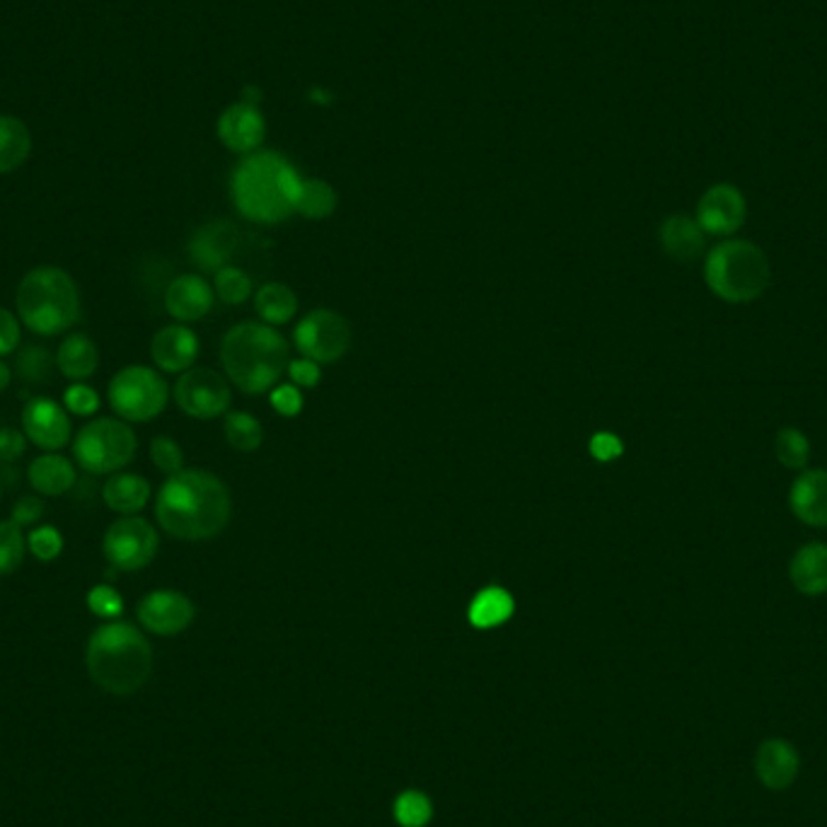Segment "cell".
<instances>
[{
  "label": "cell",
  "mask_w": 827,
  "mask_h": 827,
  "mask_svg": "<svg viewBox=\"0 0 827 827\" xmlns=\"http://www.w3.org/2000/svg\"><path fill=\"white\" fill-rule=\"evenodd\" d=\"M44 516V501L36 496H22L20 501L12 506V516L10 520L18 522V526H32Z\"/></svg>",
  "instance_id": "ee69618b"
},
{
  "label": "cell",
  "mask_w": 827,
  "mask_h": 827,
  "mask_svg": "<svg viewBox=\"0 0 827 827\" xmlns=\"http://www.w3.org/2000/svg\"><path fill=\"white\" fill-rule=\"evenodd\" d=\"M288 342L272 324L242 322L223 337L221 363L228 381L245 395L274 390L290 363Z\"/></svg>",
  "instance_id": "277c9868"
},
{
  "label": "cell",
  "mask_w": 827,
  "mask_h": 827,
  "mask_svg": "<svg viewBox=\"0 0 827 827\" xmlns=\"http://www.w3.org/2000/svg\"><path fill=\"white\" fill-rule=\"evenodd\" d=\"M32 139L27 126L15 117L0 114V175L12 173L27 161Z\"/></svg>",
  "instance_id": "83f0119b"
},
{
  "label": "cell",
  "mask_w": 827,
  "mask_h": 827,
  "mask_svg": "<svg viewBox=\"0 0 827 827\" xmlns=\"http://www.w3.org/2000/svg\"><path fill=\"white\" fill-rule=\"evenodd\" d=\"M20 344V320L18 315L0 308V356H10Z\"/></svg>",
  "instance_id": "b9f144b4"
},
{
  "label": "cell",
  "mask_w": 827,
  "mask_h": 827,
  "mask_svg": "<svg viewBox=\"0 0 827 827\" xmlns=\"http://www.w3.org/2000/svg\"><path fill=\"white\" fill-rule=\"evenodd\" d=\"M254 310H257L264 324H288L298 312V296L286 284H264L254 296Z\"/></svg>",
  "instance_id": "4316f807"
},
{
  "label": "cell",
  "mask_w": 827,
  "mask_h": 827,
  "mask_svg": "<svg viewBox=\"0 0 827 827\" xmlns=\"http://www.w3.org/2000/svg\"><path fill=\"white\" fill-rule=\"evenodd\" d=\"M789 578L804 595L827 593V544L808 542L796 550L789 564Z\"/></svg>",
  "instance_id": "7402d4cb"
},
{
  "label": "cell",
  "mask_w": 827,
  "mask_h": 827,
  "mask_svg": "<svg viewBox=\"0 0 827 827\" xmlns=\"http://www.w3.org/2000/svg\"><path fill=\"white\" fill-rule=\"evenodd\" d=\"M233 516L228 484L206 470L169 474L155 496V518L161 528L185 542H203L221 534Z\"/></svg>",
  "instance_id": "6da1fadb"
},
{
  "label": "cell",
  "mask_w": 827,
  "mask_h": 827,
  "mask_svg": "<svg viewBox=\"0 0 827 827\" xmlns=\"http://www.w3.org/2000/svg\"><path fill=\"white\" fill-rule=\"evenodd\" d=\"M157 547H161L157 530L141 516H121L107 528L102 540L109 566L119 571L145 569L155 559Z\"/></svg>",
  "instance_id": "9c48e42d"
},
{
  "label": "cell",
  "mask_w": 827,
  "mask_h": 827,
  "mask_svg": "<svg viewBox=\"0 0 827 827\" xmlns=\"http://www.w3.org/2000/svg\"><path fill=\"white\" fill-rule=\"evenodd\" d=\"M433 808L431 801L426 798L421 792H405L399 794L395 801V818L399 825L405 827H423L431 820Z\"/></svg>",
  "instance_id": "e575fe53"
},
{
  "label": "cell",
  "mask_w": 827,
  "mask_h": 827,
  "mask_svg": "<svg viewBox=\"0 0 827 827\" xmlns=\"http://www.w3.org/2000/svg\"><path fill=\"white\" fill-rule=\"evenodd\" d=\"M269 399H272V407H274L278 413H282V417H286V419L298 417V413L302 411V407H306V399H302L300 387L294 385V383L274 387L272 395H269Z\"/></svg>",
  "instance_id": "ab89813d"
},
{
  "label": "cell",
  "mask_w": 827,
  "mask_h": 827,
  "mask_svg": "<svg viewBox=\"0 0 827 827\" xmlns=\"http://www.w3.org/2000/svg\"><path fill=\"white\" fill-rule=\"evenodd\" d=\"M18 318L30 332L54 337L80 320V294L73 276L58 266H36L22 276L15 294Z\"/></svg>",
  "instance_id": "5b68a950"
},
{
  "label": "cell",
  "mask_w": 827,
  "mask_h": 827,
  "mask_svg": "<svg viewBox=\"0 0 827 827\" xmlns=\"http://www.w3.org/2000/svg\"><path fill=\"white\" fill-rule=\"evenodd\" d=\"M334 209H337V191L330 185H327V181L302 179L298 203H296V213L320 221V218L332 216Z\"/></svg>",
  "instance_id": "f546056e"
},
{
  "label": "cell",
  "mask_w": 827,
  "mask_h": 827,
  "mask_svg": "<svg viewBox=\"0 0 827 827\" xmlns=\"http://www.w3.org/2000/svg\"><path fill=\"white\" fill-rule=\"evenodd\" d=\"M151 460H153V465L157 470L167 474V477H169V474H177V472L185 470V453H181L179 443L173 441V438H167V435L153 438Z\"/></svg>",
  "instance_id": "d590c367"
},
{
  "label": "cell",
  "mask_w": 827,
  "mask_h": 827,
  "mask_svg": "<svg viewBox=\"0 0 827 827\" xmlns=\"http://www.w3.org/2000/svg\"><path fill=\"white\" fill-rule=\"evenodd\" d=\"M107 397L119 419L143 423L161 417L167 407L169 387L163 375L148 366H126L109 383Z\"/></svg>",
  "instance_id": "ba28073f"
},
{
  "label": "cell",
  "mask_w": 827,
  "mask_h": 827,
  "mask_svg": "<svg viewBox=\"0 0 827 827\" xmlns=\"http://www.w3.org/2000/svg\"><path fill=\"white\" fill-rule=\"evenodd\" d=\"M27 479L34 492L42 496H64L76 484V467L73 462L58 453H44L27 470Z\"/></svg>",
  "instance_id": "cb8c5ba5"
},
{
  "label": "cell",
  "mask_w": 827,
  "mask_h": 827,
  "mask_svg": "<svg viewBox=\"0 0 827 827\" xmlns=\"http://www.w3.org/2000/svg\"><path fill=\"white\" fill-rule=\"evenodd\" d=\"M24 552H27V540L22 538L18 522L0 520V576L15 574Z\"/></svg>",
  "instance_id": "d6a6232c"
},
{
  "label": "cell",
  "mask_w": 827,
  "mask_h": 827,
  "mask_svg": "<svg viewBox=\"0 0 827 827\" xmlns=\"http://www.w3.org/2000/svg\"><path fill=\"white\" fill-rule=\"evenodd\" d=\"M216 300V290L206 278L197 274H185L177 276L169 282L165 290V310L173 315V318L185 324V322H197L203 320L206 315L211 312Z\"/></svg>",
  "instance_id": "2e32d148"
},
{
  "label": "cell",
  "mask_w": 827,
  "mask_h": 827,
  "mask_svg": "<svg viewBox=\"0 0 827 827\" xmlns=\"http://www.w3.org/2000/svg\"><path fill=\"white\" fill-rule=\"evenodd\" d=\"M153 363L165 373H185L199 356V337L185 324H169L153 337Z\"/></svg>",
  "instance_id": "e0dca14e"
},
{
  "label": "cell",
  "mask_w": 827,
  "mask_h": 827,
  "mask_svg": "<svg viewBox=\"0 0 827 827\" xmlns=\"http://www.w3.org/2000/svg\"><path fill=\"white\" fill-rule=\"evenodd\" d=\"M302 179L282 155L257 153L233 175L235 209L254 223H282L296 213Z\"/></svg>",
  "instance_id": "3957f363"
},
{
  "label": "cell",
  "mask_w": 827,
  "mask_h": 827,
  "mask_svg": "<svg viewBox=\"0 0 827 827\" xmlns=\"http://www.w3.org/2000/svg\"><path fill=\"white\" fill-rule=\"evenodd\" d=\"M64 407L68 413H76V417H92L100 409V395H97L95 387L76 383L64 393Z\"/></svg>",
  "instance_id": "f35d334b"
},
{
  "label": "cell",
  "mask_w": 827,
  "mask_h": 827,
  "mask_svg": "<svg viewBox=\"0 0 827 827\" xmlns=\"http://www.w3.org/2000/svg\"><path fill=\"white\" fill-rule=\"evenodd\" d=\"M774 450H776V460H780L786 470H804L808 465L811 443L804 435V431L782 429L780 433H776Z\"/></svg>",
  "instance_id": "836d02e7"
},
{
  "label": "cell",
  "mask_w": 827,
  "mask_h": 827,
  "mask_svg": "<svg viewBox=\"0 0 827 827\" xmlns=\"http://www.w3.org/2000/svg\"><path fill=\"white\" fill-rule=\"evenodd\" d=\"M659 238L668 257L675 262H683V264L695 262L704 252V245H707V233L699 228L697 218L685 216V213H675L671 218H665L659 230Z\"/></svg>",
  "instance_id": "d6986e66"
},
{
  "label": "cell",
  "mask_w": 827,
  "mask_h": 827,
  "mask_svg": "<svg viewBox=\"0 0 827 827\" xmlns=\"http://www.w3.org/2000/svg\"><path fill=\"white\" fill-rule=\"evenodd\" d=\"M294 342L302 359L315 363H337L351 349V327L334 310H312L302 318L294 332Z\"/></svg>",
  "instance_id": "30bf717a"
},
{
  "label": "cell",
  "mask_w": 827,
  "mask_h": 827,
  "mask_svg": "<svg viewBox=\"0 0 827 827\" xmlns=\"http://www.w3.org/2000/svg\"><path fill=\"white\" fill-rule=\"evenodd\" d=\"M27 450V435L18 429H0V462H12Z\"/></svg>",
  "instance_id": "f6af8a7d"
},
{
  "label": "cell",
  "mask_w": 827,
  "mask_h": 827,
  "mask_svg": "<svg viewBox=\"0 0 827 827\" xmlns=\"http://www.w3.org/2000/svg\"><path fill=\"white\" fill-rule=\"evenodd\" d=\"M100 366V351L88 334H68L56 351V368L68 381L82 383Z\"/></svg>",
  "instance_id": "d4e9b609"
},
{
  "label": "cell",
  "mask_w": 827,
  "mask_h": 827,
  "mask_svg": "<svg viewBox=\"0 0 827 827\" xmlns=\"http://www.w3.org/2000/svg\"><path fill=\"white\" fill-rule=\"evenodd\" d=\"M88 607L90 613L102 619H117L124 613V598L112 586H95L88 593Z\"/></svg>",
  "instance_id": "74e56055"
},
{
  "label": "cell",
  "mask_w": 827,
  "mask_h": 827,
  "mask_svg": "<svg viewBox=\"0 0 827 827\" xmlns=\"http://www.w3.org/2000/svg\"><path fill=\"white\" fill-rule=\"evenodd\" d=\"M22 433L36 448L46 450V453H56L70 441L73 423L66 407L56 405L48 397H32L22 409Z\"/></svg>",
  "instance_id": "4fadbf2b"
},
{
  "label": "cell",
  "mask_w": 827,
  "mask_h": 827,
  "mask_svg": "<svg viewBox=\"0 0 827 827\" xmlns=\"http://www.w3.org/2000/svg\"><path fill=\"white\" fill-rule=\"evenodd\" d=\"M218 136L235 153H250L260 145L264 136V121L252 104H235L225 109L218 121Z\"/></svg>",
  "instance_id": "ffe728a7"
},
{
  "label": "cell",
  "mask_w": 827,
  "mask_h": 827,
  "mask_svg": "<svg viewBox=\"0 0 827 827\" xmlns=\"http://www.w3.org/2000/svg\"><path fill=\"white\" fill-rule=\"evenodd\" d=\"M792 514L811 528L827 526V470L801 472L789 492Z\"/></svg>",
  "instance_id": "ac0fdd59"
},
{
  "label": "cell",
  "mask_w": 827,
  "mask_h": 827,
  "mask_svg": "<svg viewBox=\"0 0 827 827\" xmlns=\"http://www.w3.org/2000/svg\"><path fill=\"white\" fill-rule=\"evenodd\" d=\"M54 368H56V356H52V351L44 346L32 344L18 354V363H15L18 378L30 385H42L52 381Z\"/></svg>",
  "instance_id": "4dcf8cb0"
},
{
  "label": "cell",
  "mask_w": 827,
  "mask_h": 827,
  "mask_svg": "<svg viewBox=\"0 0 827 827\" xmlns=\"http://www.w3.org/2000/svg\"><path fill=\"white\" fill-rule=\"evenodd\" d=\"M136 433L124 419L100 417L85 423L73 441L76 462L92 474H112L124 470L136 455Z\"/></svg>",
  "instance_id": "52a82bcc"
},
{
  "label": "cell",
  "mask_w": 827,
  "mask_h": 827,
  "mask_svg": "<svg viewBox=\"0 0 827 827\" xmlns=\"http://www.w3.org/2000/svg\"><path fill=\"white\" fill-rule=\"evenodd\" d=\"M240 247V230L228 221H211L189 240V257L201 272H221L235 257Z\"/></svg>",
  "instance_id": "9a60e30c"
},
{
  "label": "cell",
  "mask_w": 827,
  "mask_h": 827,
  "mask_svg": "<svg viewBox=\"0 0 827 827\" xmlns=\"http://www.w3.org/2000/svg\"><path fill=\"white\" fill-rule=\"evenodd\" d=\"M756 772L764 786L774 789V792H782V789L792 786V782L796 780V750L789 746L786 740H768V743H762L758 750Z\"/></svg>",
  "instance_id": "44dd1931"
},
{
  "label": "cell",
  "mask_w": 827,
  "mask_h": 827,
  "mask_svg": "<svg viewBox=\"0 0 827 827\" xmlns=\"http://www.w3.org/2000/svg\"><path fill=\"white\" fill-rule=\"evenodd\" d=\"M10 381H12V371H10L8 363L0 361V393H5V390H8Z\"/></svg>",
  "instance_id": "bcb514c9"
},
{
  "label": "cell",
  "mask_w": 827,
  "mask_h": 827,
  "mask_svg": "<svg viewBox=\"0 0 827 827\" xmlns=\"http://www.w3.org/2000/svg\"><path fill=\"white\" fill-rule=\"evenodd\" d=\"M27 550L40 559V562H54V559L64 552V534L54 526L34 528L27 538Z\"/></svg>",
  "instance_id": "8d00e7d4"
},
{
  "label": "cell",
  "mask_w": 827,
  "mask_h": 827,
  "mask_svg": "<svg viewBox=\"0 0 827 827\" xmlns=\"http://www.w3.org/2000/svg\"><path fill=\"white\" fill-rule=\"evenodd\" d=\"M88 673L109 695L126 697L148 683L153 649L148 639L129 622H107L92 631L85 653Z\"/></svg>",
  "instance_id": "7a4b0ae2"
},
{
  "label": "cell",
  "mask_w": 827,
  "mask_h": 827,
  "mask_svg": "<svg viewBox=\"0 0 827 827\" xmlns=\"http://www.w3.org/2000/svg\"><path fill=\"white\" fill-rule=\"evenodd\" d=\"M514 610H516L514 595L498 586H489L474 595L467 617L472 627L494 629L498 625H504L506 619L514 617Z\"/></svg>",
  "instance_id": "484cf974"
},
{
  "label": "cell",
  "mask_w": 827,
  "mask_h": 827,
  "mask_svg": "<svg viewBox=\"0 0 827 827\" xmlns=\"http://www.w3.org/2000/svg\"><path fill=\"white\" fill-rule=\"evenodd\" d=\"M139 622L157 637L181 635L197 615V607L179 591H153L136 607Z\"/></svg>",
  "instance_id": "7c38bea8"
},
{
  "label": "cell",
  "mask_w": 827,
  "mask_h": 827,
  "mask_svg": "<svg viewBox=\"0 0 827 827\" xmlns=\"http://www.w3.org/2000/svg\"><path fill=\"white\" fill-rule=\"evenodd\" d=\"M223 431H225V441L230 443V448H235L238 453H254V450L264 443L262 423L247 411L225 413Z\"/></svg>",
  "instance_id": "f1b7e54d"
},
{
  "label": "cell",
  "mask_w": 827,
  "mask_h": 827,
  "mask_svg": "<svg viewBox=\"0 0 827 827\" xmlns=\"http://www.w3.org/2000/svg\"><path fill=\"white\" fill-rule=\"evenodd\" d=\"M213 290L225 306H242L247 298H252V276L240 266L228 264L221 272H216Z\"/></svg>",
  "instance_id": "1f68e13d"
},
{
  "label": "cell",
  "mask_w": 827,
  "mask_h": 827,
  "mask_svg": "<svg viewBox=\"0 0 827 827\" xmlns=\"http://www.w3.org/2000/svg\"><path fill=\"white\" fill-rule=\"evenodd\" d=\"M588 450H591V455L595 460H598V462H613V460H617L619 455L625 453V445H622V441H619V438L615 433L600 431V433H595L591 438Z\"/></svg>",
  "instance_id": "60d3db41"
},
{
  "label": "cell",
  "mask_w": 827,
  "mask_h": 827,
  "mask_svg": "<svg viewBox=\"0 0 827 827\" xmlns=\"http://www.w3.org/2000/svg\"><path fill=\"white\" fill-rule=\"evenodd\" d=\"M286 371L290 375V381H294V385H298V387H315V385L320 383V378H322L320 363H315L310 359L290 361Z\"/></svg>",
  "instance_id": "7bdbcfd3"
},
{
  "label": "cell",
  "mask_w": 827,
  "mask_h": 827,
  "mask_svg": "<svg viewBox=\"0 0 827 827\" xmlns=\"http://www.w3.org/2000/svg\"><path fill=\"white\" fill-rule=\"evenodd\" d=\"M104 504L121 516H136L151 501V484L141 474L117 472L102 486Z\"/></svg>",
  "instance_id": "603a6c76"
},
{
  "label": "cell",
  "mask_w": 827,
  "mask_h": 827,
  "mask_svg": "<svg viewBox=\"0 0 827 827\" xmlns=\"http://www.w3.org/2000/svg\"><path fill=\"white\" fill-rule=\"evenodd\" d=\"M175 403L191 419H218L228 413L233 393L221 373L211 368H189L175 383Z\"/></svg>",
  "instance_id": "8fae6325"
},
{
  "label": "cell",
  "mask_w": 827,
  "mask_h": 827,
  "mask_svg": "<svg viewBox=\"0 0 827 827\" xmlns=\"http://www.w3.org/2000/svg\"><path fill=\"white\" fill-rule=\"evenodd\" d=\"M748 216L746 197L734 185H714L697 203V223L709 235H734Z\"/></svg>",
  "instance_id": "5bb4252c"
},
{
  "label": "cell",
  "mask_w": 827,
  "mask_h": 827,
  "mask_svg": "<svg viewBox=\"0 0 827 827\" xmlns=\"http://www.w3.org/2000/svg\"><path fill=\"white\" fill-rule=\"evenodd\" d=\"M704 282L724 302L743 306L764 296L772 282V264L750 240H724L704 262Z\"/></svg>",
  "instance_id": "8992f818"
}]
</instances>
